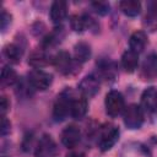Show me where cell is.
<instances>
[{"mask_svg":"<svg viewBox=\"0 0 157 157\" xmlns=\"http://www.w3.org/2000/svg\"><path fill=\"white\" fill-rule=\"evenodd\" d=\"M69 90H65L63 91L55 103H54V107H53V118L54 120L56 121H63L67 118V115L70 114L71 112V103H72V98L69 96Z\"/></svg>","mask_w":157,"mask_h":157,"instance_id":"1","label":"cell"},{"mask_svg":"<svg viewBox=\"0 0 157 157\" xmlns=\"http://www.w3.org/2000/svg\"><path fill=\"white\" fill-rule=\"evenodd\" d=\"M119 139V129L113 124L104 125L99 131V139H98V147L101 151H108L110 150L115 142Z\"/></svg>","mask_w":157,"mask_h":157,"instance_id":"2","label":"cell"},{"mask_svg":"<svg viewBox=\"0 0 157 157\" xmlns=\"http://www.w3.org/2000/svg\"><path fill=\"white\" fill-rule=\"evenodd\" d=\"M105 112L109 117L115 118L119 114H121L125 110V102H124V97L120 92L118 91H110L107 93L105 96Z\"/></svg>","mask_w":157,"mask_h":157,"instance_id":"3","label":"cell"},{"mask_svg":"<svg viewBox=\"0 0 157 157\" xmlns=\"http://www.w3.org/2000/svg\"><path fill=\"white\" fill-rule=\"evenodd\" d=\"M144 123V109L137 104H130L124 110V124L129 129H139Z\"/></svg>","mask_w":157,"mask_h":157,"instance_id":"4","label":"cell"},{"mask_svg":"<svg viewBox=\"0 0 157 157\" xmlns=\"http://www.w3.org/2000/svg\"><path fill=\"white\" fill-rule=\"evenodd\" d=\"M28 83L31 87H33L34 90H39V91H44L47 90L52 82H53V76L49 72H45L40 69H34L28 74Z\"/></svg>","mask_w":157,"mask_h":157,"instance_id":"5","label":"cell"},{"mask_svg":"<svg viewBox=\"0 0 157 157\" xmlns=\"http://www.w3.org/2000/svg\"><path fill=\"white\" fill-rule=\"evenodd\" d=\"M56 152V145L50 135L44 134L34 150V157H53Z\"/></svg>","mask_w":157,"mask_h":157,"instance_id":"6","label":"cell"},{"mask_svg":"<svg viewBox=\"0 0 157 157\" xmlns=\"http://www.w3.org/2000/svg\"><path fill=\"white\" fill-rule=\"evenodd\" d=\"M53 64L55 66V69L63 74V75H67L71 72L72 67H74V64H72V60H71V56L65 50H60L53 59Z\"/></svg>","mask_w":157,"mask_h":157,"instance_id":"7","label":"cell"},{"mask_svg":"<svg viewBox=\"0 0 157 157\" xmlns=\"http://www.w3.org/2000/svg\"><path fill=\"white\" fill-rule=\"evenodd\" d=\"M80 139H81L80 129L77 126H75V125L66 126L61 132V142L67 148L76 147L78 145V142H80Z\"/></svg>","mask_w":157,"mask_h":157,"instance_id":"8","label":"cell"},{"mask_svg":"<svg viewBox=\"0 0 157 157\" xmlns=\"http://www.w3.org/2000/svg\"><path fill=\"white\" fill-rule=\"evenodd\" d=\"M80 92L85 97H93L99 91V80L94 75H88L82 78L78 85Z\"/></svg>","mask_w":157,"mask_h":157,"instance_id":"9","label":"cell"},{"mask_svg":"<svg viewBox=\"0 0 157 157\" xmlns=\"http://www.w3.org/2000/svg\"><path fill=\"white\" fill-rule=\"evenodd\" d=\"M141 108L147 113H153L157 110V88L148 87L144 91L141 96Z\"/></svg>","mask_w":157,"mask_h":157,"instance_id":"10","label":"cell"},{"mask_svg":"<svg viewBox=\"0 0 157 157\" xmlns=\"http://www.w3.org/2000/svg\"><path fill=\"white\" fill-rule=\"evenodd\" d=\"M67 13V5L63 0H56L50 6V20L55 25H60Z\"/></svg>","mask_w":157,"mask_h":157,"instance_id":"11","label":"cell"},{"mask_svg":"<svg viewBox=\"0 0 157 157\" xmlns=\"http://www.w3.org/2000/svg\"><path fill=\"white\" fill-rule=\"evenodd\" d=\"M146 43H147V37H146V33L142 32V31H136L131 34L130 37V40H129V47H130V50L135 52L136 54H140L145 47H146Z\"/></svg>","mask_w":157,"mask_h":157,"instance_id":"12","label":"cell"},{"mask_svg":"<svg viewBox=\"0 0 157 157\" xmlns=\"http://www.w3.org/2000/svg\"><path fill=\"white\" fill-rule=\"evenodd\" d=\"M139 64V54L132 50H126L121 56V66L126 72H134Z\"/></svg>","mask_w":157,"mask_h":157,"instance_id":"13","label":"cell"},{"mask_svg":"<svg viewBox=\"0 0 157 157\" xmlns=\"http://www.w3.org/2000/svg\"><path fill=\"white\" fill-rule=\"evenodd\" d=\"M87 101L85 98H75L71 103L70 115L75 119H82L87 113Z\"/></svg>","mask_w":157,"mask_h":157,"instance_id":"14","label":"cell"},{"mask_svg":"<svg viewBox=\"0 0 157 157\" xmlns=\"http://www.w3.org/2000/svg\"><path fill=\"white\" fill-rule=\"evenodd\" d=\"M119 9L126 16L134 17V16H137L140 13L141 4L139 1H136V0H124V1L119 2Z\"/></svg>","mask_w":157,"mask_h":157,"instance_id":"15","label":"cell"},{"mask_svg":"<svg viewBox=\"0 0 157 157\" xmlns=\"http://www.w3.org/2000/svg\"><path fill=\"white\" fill-rule=\"evenodd\" d=\"M74 55L78 63H85L91 58V47L86 42H78L74 47Z\"/></svg>","mask_w":157,"mask_h":157,"instance_id":"16","label":"cell"},{"mask_svg":"<svg viewBox=\"0 0 157 157\" xmlns=\"http://www.w3.org/2000/svg\"><path fill=\"white\" fill-rule=\"evenodd\" d=\"M48 63H49V59H48V55L45 54L44 50H39V49L34 50V52H32V54L28 58V64L31 66H33L34 69L43 67Z\"/></svg>","mask_w":157,"mask_h":157,"instance_id":"17","label":"cell"},{"mask_svg":"<svg viewBox=\"0 0 157 157\" xmlns=\"http://www.w3.org/2000/svg\"><path fill=\"white\" fill-rule=\"evenodd\" d=\"M4 55L5 58L12 63V64H17L20 63L21 60V56H22V49L16 45V44H9L4 48Z\"/></svg>","mask_w":157,"mask_h":157,"instance_id":"18","label":"cell"},{"mask_svg":"<svg viewBox=\"0 0 157 157\" xmlns=\"http://www.w3.org/2000/svg\"><path fill=\"white\" fill-rule=\"evenodd\" d=\"M90 17L83 15H72L70 20V26L75 32H83L87 26H90Z\"/></svg>","mask_w":157,"mask_h":157,"instance_id":"19","label":"cell"},{"mask_svg":"<svg viewBox=\"0 0 157 157\" xmlns=\"http://www.w3.org/2000/svg\"><path fill=\"white\" fill-rule=\"evenodd\" d=\"M18 81V76L16 71L10 66H4L1 70V85L2 86H12Z\"/></svg>","mask_w":157,"mask_h":157,"instance_id":"20","label":"cell"},{"mask_svg":"<svg viewBox=\"0 0 157 157\" xmlns=\"http://www.w3.org/2000/svg\"><path fill=\"white\" fill-rule=\"evenodd\" d=\"M98 67H99L101 75L105 80H112V78L115 77V66H114V64L112 61H109V60L108 61L107 60L105 61H101Z\"/></svg>","mask_w":157,"mask_h":157,"instance_id":"21","label":"cell"},{"mask_svg":"<svg viewBox=\"0 0 157 157\" xmlns=\"http://www.w3.org/2000/svg\"><path fill=\"white\" fill-rule=\"evenodd\" d=\"M146 21L151 28H153L157 25V1H148L147 2Z\"/></svg>","mask_w":157,"mask_h":157,"instance_id":"22","label":"cell"},{"mask_svg":"<svg viewBox=\"0 0 157 157\" xmlns=\"http://www.w3.org/2000/svg\"><path fill=\"white\" fill-rule=\"evenodd\" d=\"M61 28L60 29H55L53 31L52 33H49L44 39H43V47L44 48H49L52 45H55L58 42H60V38H61Z\"/></svg>","mask_w":157,"mask_h":157,"instance_id":"23","label":"cell"},{"mask_svg":"<svg viewBox=\"0 0 157 157\" xmlns=\"http://www.w3.org/2000/svg\"><path fill=\"white\" fill-rule=\"evenodd\" d=\"M156 59L157 58L155 55H150L144 63V71L147 72L148 76H152L157 71V61H156Z\"/></svg>","mask_w":157,"mask_h":157,"instance_id":"24","label":"cell"},{"mask_svg":"<svg viewBox=\"0 0 157 157\" xmlns=\"http://www.w3.org/2000/svg\"><path fill=\"white\" fill-rule=\"evenodd\" d=\"M92 6L94 7L96 12L99 13V15H105L109 12V5L104 1H96V2H92Z\"/></svg>","mask_w":157,"mask_h":157,"instance_id":"25","label":"cell"},{"mask_svg":"<svg viewBox=\"0 0 157 157\" xmlns=\"http://www.w3.org/2000/svg\"><path fill=\"white\" fill-rule=\"evenodd\" d=\"M11 22V16L5 11L2 10L1 11V20H0V26H1V29L5 31V28L7 27V25Z\"/></svg>","mask_w":157,"mask_h":157,"instance_id":"26","label":"cell"},{"mask_svg":"<svg viewBox=\"0 0 157 157\" xmlns=\"http://www.w3.org/2000/svg\"><path fill=\"white\" fill-rule=\"evenodd\" d=\"M10 108V102L7 101V98L5 96L1 97V103H0V112H1V117H5V113L7 112V109Z\"/></svg>","mask_w":157,"mask_h":157,"instance_id":"27","label":"cell"},{"mask_svg":"<svg viewBox=\"0 0 157 157\" xmlns=\"http://www.w3.org/2000/svg\"><path fill=\"white\" fill-rule=\"evenodd\" d=\"M10 121L5 117H1V135H6L10 131Z\"/></svg>","mask_w":157,"mask_h":157,"instance_id":"28","label":"cell"},{"mask_svg":"<svg viewBox=\"0 0 157 157\" xmlns=\"http://www.w3.org/2000/svg\"><path fill=\"white\" fill-rule=\"evenodd\" d=\"M67 157H82V155H81V153H71V155H69Z\"/></svg>","mask_w":157,"mask_h":157,"instance_id":"29","label":"cell"},{"mask_svg":"<svg viewBox=\"0 0 157 157\" xmlns=\"http://www.w3.org/2000/svg\"><path fill=\"white\" fill-rule=\"evenodd\" d=\"M4 157H5V156H4Z\"/></svg>","mask_w":157,"mask_h":157,"instance_id":"30","label":"cell"}]
</instances>
